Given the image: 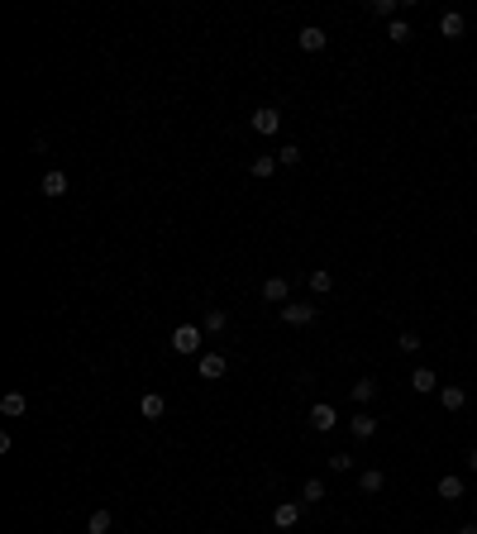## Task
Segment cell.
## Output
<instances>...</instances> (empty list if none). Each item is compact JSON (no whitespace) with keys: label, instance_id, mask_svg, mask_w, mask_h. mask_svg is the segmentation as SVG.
<instances>
[{"label":"cell","instance_id":"1","mask_svg":"<svg viewBox=\"0 0 477 534\" xmlns=\"http://www.w3.org/2000/svg\"><path fill=\"white\" fill-rule=\"evenodd\" d=\"M172 348L187 358V353H201V325H177L172 330Z\"/></svg>","mask_w":477,"mask_h":534},{"label":"cell","instance_id":"2","mask_svg":"<svg viewBox=\"0 0 477 534\" xmlns=\"http://www.w3.org/2000/svg\"><path fill=\"white\" fill-rule=\"evenodd\" d=\"M286 296H291V282H286V277H268V282H263V300H268V305H286Z\"/></svg>","mask_w":477,"mask_h":534},{"label":"cell","instance_id":"3","mask_svg":"<svg viewBox=\"0 0 477 534\" xmlns=\"http://www.w3.org/2000/svg\"><path fill=\"white\" fill-rule=\"evenodd\" d=\"M196 367H201V377H206V382H215V377H224V372H229L224 353H201V362H196Z\"/></svg>","mask_w":477,"mask_h":534},{"label":"cell","instance_id":"4","mask_svg":"<svg viewBox=\"0 0 477 534\" xmlns=\"http://www.w3.org/2000/svg\"><path fill=\"white\" fill-rule=\"evenodd\" d=\"M301 506L305 501H282L277 511H272V525H277V530H291V525L301 520Z\"/></svg>","mask_w":477,"mask_h":534},{"label":"cell","instance_id":"5","mask_svg":"<svg viewBox=\"0 0 477 534\" xmlns=\"http://www.w3.org/2000/svg\"><path fill=\"white\" fill-rule=\"evenodd\" d=\"M296 43H301V48H305V53H320V48L330 43V33L320 29V24H305V29H301V33H296Z\"/></svg>","mask_w":477,"mask_h":534},{"label":"cell","instance_id":"6","mask_svg":"<svg viewBox=\"0 0 477 534\" xmlns=\"http://www.w3.org/2000/svg\"><path fill=\"white\" fill-rule=\"evenodd\" d=\"M248 125H253L258 134H277V129H282V110H272V105H263V110H258L253 120H248Z\"/></svg>","mask_w":477,"mask_h":534},{"label":"cell","instance_id":"7","mask_svg":"<svg viewBox=\"0 0 477 534\" xmlns=\"http://www.w3.org/2000/svg\"><path fill=\"white\" fill-rule=\"evenodd\" d=\"M38 191H43L48 201H58V196H67V172H58V167H53V172H43Z\"/></svg>","mask_w":477,"mask_h":534},{"label":"cell","instance_id":"8","mask_svg":"<svg viewBox=\"0 0 477 534\" xmlns=\"http://www.w3.org/2000/svg\"><path fill=\"white\" fill-rule=\"evenodd\" d=\"M463 29H468V19H463L458 10H444V15H439V33H444V38H463Z\"/></svg>","mask_w":477,"mask_h":534},{"label":"cell","instance_id":"9","mask_svg":"<svg viewBox=\"0 0 477 534\" xmlns=\"http://www.w3.org/2000/svg\"><path fill=\"white\" fill-rule=\"evenodd\" d=\"M411 387H415L420 396L439 392V377H434V367H415V372H411Z\"/></svg>","mask_w":477,"mask_h":534},{"label":"cell","instance_id":"10","mask_svg":"<svg viewBox=\"0 0 477 534\" xmlns=\"http://www.w3.org/2000/svg\"><path fill=\"white\" fill-rule=\"evenodd\" d=\"M439 406H444V410H463V406H468V392L449 382V387H439Z\"/></svg>","mask_w":477,"mask_h":534},{"label":"cell","instance_id":"11","mask_svg":"<svg viewBox=\"0 0 477 534\" xmlns=\"http://www.w3.org/2000/svg\"><path fill=\"white\" fill-rule=\"evenodd\" d=\"M334 420H339V415H334V406H310V429L330 434V429H334Z\"/></svg>","mask_w":477,"mask_h":534},{"label":"cell","instance_id":"12","mask_svg":"<svg viewBox=\"0 0 477 534\" xmlns=\"http://www.w3.org/2000/svg\"><path fill=\"white\" fill-rule=\"evenodd\" d=\"M139 410H143V420H162V410H167V401H162L158 392H143Z\"/></svg>","mask_w":477,"mask_h":534},{"label":"cell","instance_id":"13","mask_svg":"<svg viewBox=\"0 0 477 534\" xmlns=\"http://www.w3.org/2000/svg\"><path fill=\"white\" fill-rule=\"evenodd\" d=\"M277 167H282V162H277V153H258V157H253V167H248V172H253L258 182H268V177L277 172Z\"/></svg>","mask_w":477,"mask_h":534},{"label":"cell","instance_id":"14","mask_svg":"<svg viewBox=\"0 0 477 534\" xmlns=\"http://www.w3.org/2000/svg\"><path fill=\"white\" fill-rule=\"evenodd\" d=\"M434 491H439V496H444V501L454 506V501H458V496H463V477H454V472H444V477H439V487H434Z\"/></svg>","mask_w":477,"mask_h":534},{"label":"cell","instance_id":"15","mask_svg":"<svg viewBox=\"0 0 477 534\" xmlns=\"http://www.w3.org/2000/svg\"><path fill=\"white\" fill-rule=\"evenodd\" d=\"M282 320L286 325H310V320H315V305H282Z\"/></svg>","mask_w":477,"mask_h":534},{"label":"cell","instance_id":"16","mask_svg":"<svg viewBox=\"0 0 477 534\" xmlns=\"http://www.w3.org/2000/svg\"><path fill=\"white\" fill-rule=\"evenodd\" d=\"M349 429H353V439H372V434H377V420L363 410V415H353L349 420Z\"/></svg>","mask_w":477,"mask_h":534},{"label":"cell","instance_id":"17","mask_svg":"<svg viewBox=\"0 0 477 534\" xmlns=\"http://www.w3.org/2000/svg\"><path fill=\"white\" fill-rule=\"evenodd\" d=\"M382 487H387V477H382V472L377 468H367L363 472V477H358V491H363V496H377V491Z\"/></svg>","mask_w":477,"mask_h":534},{"label":"cell","instance_id":"18","mask_svg":"<svg viewBox=\"0 0 477 534\" xmlns=\"http://www.w3.org/2000/svg\"><path fill=\"white\" fill-rule=\"evenodd\" d=\"M310 291H315V296H330V291H334V272L315 267V272H310Z\"/></svg>","mask_w":477,"mask_h":534},{"label":"cell","instance_id":"19","mask_svg":"<svg viewBox=\"0 0 477 534\" xmlns=\"http://www.w3.org/2000/svg\"><path fill=\"white\" fill-rule=\"evenodd\" d=\"M24 410H29V401H24L19 392H10L5 401H0V415H10V420H15V415H24Z\"/></svg>","mask_w":477,"mask_h":534},{"label":"cell","instance_id":"20","mask_svg":"<svg viewBox=\"0 0 477 534\" xmlns=\"http://www.w3.org/2000/svg\"><path fill=\"white\" fill-rule=\"evenodd\" d=\"M372 396H377V382H372V377H358V382H353V401H358V406H367Z\"/></svg>","mask_w":477,"mask_h":534},{"label":"cell","instance_id":"21","mask_svg":"<svg viewBox=\"0 0 477 534\" xmlns=\"http://www.w3.org/2000/svg\"><path fill=\"white\" fill-rule=\"evenodd\" d=\"M110 511H91V520H86V534H110Z\"/></svg>","mask_w":477,"mask_h":534},{"label":"cell","instance_id":"22","mask_svg":"<svg viewBox=\"0 0 477 534\" xmlns=\"http://www.w3.org/2000/svg\"><path fill=\"white\" fill-rule=\"evenodd\" d=\"M301 501H305V506H320V501H325V482H320V477H310V482L301 487Z\"/></svg>","mask_w":477,"mask_h":534},{"label":"cell","instance_id":"23","mask_svg":"<svg viewBox=\"0 0 477 534\" xmlns=\"http://www.w3.org/2000/svg\"><path fill=\"white\" fill-rule=\"evenodd\" d=\"M387 38H392V43H411V24H406V19H392V24H387Z\"/></svg>","mask_w":477,"mask_h":534},{"label":"cell","instance_id":"24","mask_svg":"<svg viewBox=\"0 0 477 534\" xmlns=\"http://www.w3.org/2000/svg\"><path fill=\"white\" fill-rule=\"evenodd\" d=\"M224 320H229V315H224L220 305H215V310H206V320H201V330H210V334H215V330H224Z\"/></svg>","mask_w":477,"mask_h":534},{"label":"cell","instance_id":"25","mask_svg":"<svg viewBox=\"0 0 477 534\" xmlns=\"http://www.w3.org/2000/svg\"><path fill=\"white\" fill-rule=\"evenodd\" d=\"M397 348H401V353H420L425 344H420V334H415V330H406V334L397 339Z\"/></svg>","mask_w":477,"mask_h":534},{"label":"cell","instance_id":"26","mask_svg":"<svg viewBox=\"0 0 477 534\" xmlns=\"http://www.w3.org/2000/svg\"><path fill=\"white\" fill-rule=\"evenodd\" d=\"M277 162H282V167H296V162H301V148H296V143L277 148Z\"/></svg>","mask_w":477,"mask_h":534},{"label":"cell","instance_id":"27","mask_svg":"<svg viewBox=\"0 0 477 534\" xmlns=\"http://www.w3.org/2000/svg\"><path fill=\"white\" fill-rule=\"evenodd\" d=\"M372 15H382V19H392V15H397V0H372Z\"/></svg>","mask_w":477,"mask_h":534},{"label":"cell","instance_id":"28","mask_svg":"<svg viewBox=\"0 0 477 534\" xmlns=\"http://www.w3.org/2000/svg\"><path fill=\"white\" fill-rule=\"evenodd\" d=\"M330 468H334V472H349V468H353V454H334Z\"/></svg>","mask_w":477,"mask_h":534},{"label":"cell","instance_id":"29","mask_svg":"<svg viewBox=\"0 0 477 534\" xmlns=\"http://www.w3.org/2000/svg\"><path fill=\"white\" fill-rule=\"evenodd\" d=\"M463 463H468V472H477V449H468V458H463Z\"/></svg>","mask_w":477,"mask_h":534},{"label":"cell","instance_id":"30","mask_svg":"<svg viewBox=\"0 0 477 534\" xmlns=\"http://www.w3.org/2000/svg\"><path fill=\"white\" fill-rule=\"evenodd\" d=\"M458 534H477V520H468V525H458Z\"/></svg>","mask_w":477,"mask_h":534},{"label":"cell","instance_id":"31","mask_svg":"<svg viewBox=\"0 0 477 534\" xmlns=\"http://www.w3.org/2000/svg\"><path fill=\"white\" fill-rule=\"evenodd\" d=\"M473 511H477V501H473Z\"/></svg>","mask_w":477,"mask_h":534}]
</instances>
